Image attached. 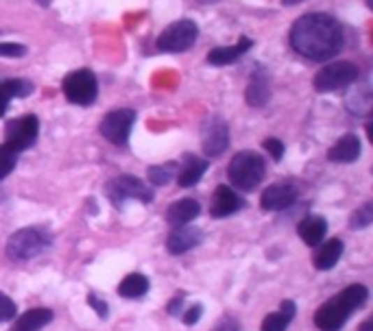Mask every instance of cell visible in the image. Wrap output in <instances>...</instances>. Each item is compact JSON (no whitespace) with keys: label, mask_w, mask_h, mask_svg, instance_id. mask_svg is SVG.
Listing matches in <instances>:
<instances>
[{"label":"cell","mask_w":373,"mask_h":331,"mask_svg":"<svg viewBox=\"0 0 373 331\" xmlns=\"http://www.w3.org/2000/svg\"><path fill=\"white\" fill-rule=\"evenodd\" d=\"M64 94L75 105H92L98 94L96 77L90 70H75L64 79Z\"/></svg>","instance_id":"cell-6"},{"label":"cell","mask_w":373,"mask_h":331,"mask_svg":"<svg viewBox=\"0 0 373 331\" xmlns=\"http://www.w3.org/2000/svg\"><path fill=\"white\" fill-rule=\"evenodd\" d=\"M284 5H297V3H304V0H281Z\"/></svg>","instance_id":"cell-40"},{"label":"cell","mask_w":373,"mask_h":331,"mask_svg":"<svg viewBox=\"0 0 373 331\" xmlns=\"http://www.w3.org/2000/svg\"><path fill=\"white\" fill-rule=\"evenodd\" d=\"M367 7H373V3H371V0H367Z\"/></svg>","instance_id":"cell-43"},{"label":"cell","mask_w":373,"mask_h":331,"mask_svg":"<svg viewBox=\"0 0 373 331\" xmlns=\"http://www.w3.org/2000/svg\"><path fill=\"white\" fill-rule=\"evenodd\" d=\"M371 105H373V96H371L369 85H358L356 89L349 91L347 107L353 116H367L371 112Z\"/></svg>","instance_id":"cell-24"},{"label":"cell","mask_w":373,"mask_h":331,"mask_svg":"<svg viewBox=\"0 0 373 331\" xmlns=\"http://www.w3.org/2000/svg\"><path fill=\"white\" fill-rule=\"evenodd\" d=\"M266 172V163L258 153L251 151H242L238 155H234V159L229 161L227 168V177L234 183V188L242 190V192H251L256 190Z\"/></svg>","instance_id":"cell-3"},{"label":"cell","mask_w":373,"mask_h":331,"mask_svg":"<svg viewBox=\"0 0 373 331\" xmlns=\"http://www.w3.org/2000/svg\"><path fill=\"white\" fill-rule=\"evenodd\" d=\"M201 316H203V307H201V305H192V307L186 311V314H184V323H186V325H194Z\"/></svg>","instance_id":"cell-35"},{"label":"cell","mask_w":373,"mask_h":331,"mask_svg":"<svg viewBox=\"0 0 373 331\" xmlns=\"http://www.w3.org/2000/svg\"><path fill=\"white\" fill-rule=\"evenodd\" d=\"M108 196L116 207H122V200H129V198H138L142 203H151L153 190L145 181H140L133 175H120L108 183Z\"/></svg>","instance_id":"cell-5"},{"label":"cell","mask_w":373,"mask_h":331,"mask_svg":"<svg viewBox=\"0 0 373 331\" xmlns=\"http://www.w3.org/2000/svg\"><path fill=\"white\" fill-rule=\"evenodd\" d=\"M27 48L22 44H0V57H22Z\"/></svg>","instance_id":"cell-33"},{"label":"cell","mask_w":373,"mask_h":331,"mask_svg":"<svg viewBox=\"0 0 373 331\" xmlns=\"http://www.w3.org/2000/svg\"><path fill=\"white\" fill-rule=\"evenodd\" d=\"M201 212V205L197 203L194 198H182L177 200V203H173L166 212V223L170 227H186L188 223H192L194 218L199 216Z\"/></svg>","instance_id":"cell-15"},{"label":"cell","mask_w":373,"mask_h":331,"mask_svg":"<svg viewBox=\"0 0 373 331\" xmlns=\"http://www.w3.org/2000/svg\"><path fill=\"white\" fill-rule=\"evenodd\" d=\"M197 35H199V27L192 20L173 22L157 38V48L164 50V52H182V50H188L194 42H197Z\"/></svg>","instance_id":"cell-8"},{"label":"cell","mask_w":373,"mask_h":331,"mask_svg":"<svg viewBox=\"0 0 373 331\" xmlns=\"http://www.w3.org/2000/svg\"><path fill=\"white\" fill-rule=\"evenodd\" d=\"M299 237L304 240L308 247H319L323 242V237L328 233V223L323 216H308L299 223L297 227Z\"/></svg>","instance_id":"cell-17"},{"label":"cell","mask_w":373,"mask_h":331,"mask_svg":"<svg viewBox=\"0 0 373 331\" xmlns=\"http://www.w3.org/2000/svg\"><path fill=\"white\" fill-rule=\"evenodd\" d=\"M52 244V235L42 229V227H27L15 231L9 240H7V255L15 262H24V260H33L40 253H44L48 247Z\"/></svg>","instance_id":"cell-4"},{"label":"cell","mask_w":373,"mask_h":331,"mask_svg":"<svg viewBox=\"0 0 373 331\" xmlns=\"http://www.w3.org/2000/svg\"><path fill=\"white\" fill-rule=\"evenodd\" d=\"M373 223V205L367 203L363 205L360 209H356L351 214V220H349V227L351 229H365Z\"/></svg>","instance_id":"cell-28"},{"label":"cell","mask_w":373,"mask_h":331,"mask_svg":"<svg viewBox=\"0 0 373 331\" xmlns=\"http://www.w3.org/2000/svg\"><path fill=\"white\" fill-rule=\"evenodd\" d=\"M251 40L249 38H240V42L238 44H234V46H221V48H214V50H210V54H207V61L212 64V66H229V64H234V61H238L242 54L251 48Z\"/></svg>","instance_id":"cell-19"},{"label":"cell","mask_w":373,"mask_h":331,"mask_svg":"<svg viewBox=\"0 0 373 331\" xmlns=\"http://www.w3.org/2000/svg\"><path fill=\"white\" fill-rule=\"evenodd\" d=\"M360 157V140L356 135H343L328 151V159L334 163H351Z\"/></svg>","instance_id":"cell-16"},{"label":"cell","mask_w":373,"mask_h":331,"mask_svg":"<svg viewBox=\"0 0 373 331\" xmlns=\"http://www.w3.org/2000/svg\"><path fill=\"white\" fill-rule=\"evenodd\" d=\"M38 3H40L42 7H48V5H50V0H38Z\"/></svg>","instance_id":"cell-42"},{"label":"cell","mask_w":373,"mask_h":331,"mask_svg":"<svg viewBox=\"0 0 373 331\" xmlns=\"http://www.w3.org/2000/svg\"><path fill=\"white\" fill-rule=\"evenodd\" d=\"M15 311H17V307H15L13 299H9L5 292H0V323L11 321L15 316Z\"/></svg>","instance_id":"cell-30"},{"label":"cell","mask_w":373,"mask_h":331,"mask_svg":"<svg viewBox=\"0 0 373 331\" xmlns=\"http://www.w3.org/2000/svg\"><path fill=\"white\" fill-rule=\"evenodd\" d=\"M38 133H40V122L35 116L15 118V120H9L5 126V144L15 153H20V151L31 149L35 140H38Z\"/></svg>","instance_id":"cell-9"},{"label":"cell","mask_w":373,"mask_h":331,"mask_svg":"<svg viewBox=\"0 0 373 331\" xmlns=\"http://www.w3.org/2000/svg\"><path fill=\"white\" fill-rule=\"evenodd\" d=\"M212 331H242V329L234 316H223L214 327H212Z\"/></svg>","instance_id":"cell-31"},{"label":"cell","mask_w":373,"mask_h":331,"mask_svg":"<svg viewBox=\"0 0 373 331\" xmlns=\"http://www.w3.org/2000/svg\"><path fill=\"white\" fill-rule=\"evenodd\" d=\"M136 122V112L131 109H116V112L108 114L101 122V133L105 140H110L112 144L124 146L129 140L131 126Z\"/></svg>","instance_id":"cell-10"},{"label":"cell","mask_w":373,"mask_h":331,"mask_svg":"<svg viewBox=\"0 0 373 331\" xmlns=\"http://www.w3.org/2000/svg\"><path fill=\"white\" fill-rule=\"evenodd\" d=\"M15 161H17V153L9 149L7 144H0V181L7 175H11V170L15 168Z\"/></svg>","instance_id":"cell-27"},{"label":"cell","mask_w":373,"mask_h":331,"mask_svg":"<svg viewBox=\"0 0 373 331\" xmlns=\"http://www.w3.org/2000/svg\"><path fill=\"white\" fill-rule=\"evenodd\" d=\"M244 96H247V105H251V107H264L266 103H269L271 85H269V77H266L262 70L254 72L251 81H249V85H247Z\"/></svg>","instance_id":"cell-18"},{"label":"cell","mask_w":373,"mask_h":331,"mask_svg":"<svg viewBox=\"0 0 373 331\" xmlns=\"http://www.w3.org/2000/svg\"><path fill=\"white\" fill-rule=\"evenodd\" d=\"M7 96H5V91H3V83H0V116L5 114V109H7Z\"/></svg>","instance_id":"cell-38"},{"label":"cell","mask_w":373,"mask_h":331,"mask_svg":"<svg viewBox=\"0 0 373 331\" xmlns=\"http://www.w3.org/2000/svg\"><path fill=\"white\" fill-rule=\"evenodd\" d=\"M244 205V200L227 186H219L214 196H212V205H210V214L212 218H225L232 216L236 212H240Z\"/></svg>","instance_id":"cell-13"},{"label":"cell","mask_w":373,"mask_h":331,"mask_svg":"<svg viewBox=\"0 0 373 331\" xmlns=\"http://www.w3.org/2000/svg\"><path fill=\"white\" fill-rule=\"evenodd\" d=\"M182 305H184V297H177L168 303V314L173 316H180L182 314Z\"/></svg>","instance_id":"cell-37"},{"label":"cell","mask_w":373,"mask_h":331,"mask_svg":"<svg viewBox=\"0 0 373 331\" xmlns=\"http://www.w3.org/2000/svg\"><path fill=\"white\" fill-rule=\"evenodd\" d=\"M199 3H203V5H214V3H219V0H199Z\"/></svg>","instance_id":"cell-41"},{"label":"cell","mask_w":373,"mask_h":331,"mask_svg":"<svg viewBox=\"0 0 373 331\" xmlns=\"http://www.w3.org/2000/svg\"><path fill=\"white\" fill-rule=\"evenodd\" d=\"M291 325V321L281 314V311H275V314H269L262 321V331H286Z\"/></svg>","instance_id":"cell-29"},{"label":"cell","mask_w":373,"mask_h":331,"mask_svg":"<svg viewBox=\"0 0 373 331\" xmlns=\"http://www.w3.org/2000/svg\"><path fill=\"white\" fill-rule=\"evenodd\" d=\"M264 149L271 153V157H273L275 161H279V159L284 157V144H281L279 140H275V138L264 140Z\"/></svg>","instance_id":"cell-32"},{"label":"cell","mask_w":373,"mask_h":331,"mask_svg":"<svg viewBox=\"0 0 373 331\" xmlns=\"http://www.w3.org/2000/svg\"><path fill=\"white\" fill-rule=\"evenodd\" d=\"M205 170H207L205 159H199L197 155H186L184 163H182V170L177 172V183H180L182 188H192L194 183L201 181Z\"/></svg>","instance_id":"cell-20"},{"label":"cell","mask_w":373,"mask_h":331,"mask_svg":"<svg viewBox=\"0 0 373 331\" xmlns=\"http://www.w3.org/2000/svg\"><path fill=\"white\" fill-rule=\"evenodd\" d=\"M203 242V233L199 229H192V227H177L166 240V249L170 255H182L192 251L194 247H199Z\"/></svg>","instance_id":"cell-14"},{"label":"cell","mask_w":373,"mask_h":331,"mask_svg":"<svg viewBox=\"0 0 373 331\" xmlns=\"http://www.w3.org/2000/svg\"><path fill=\"white\" fill-rule=\"evenodd\" d=\"M297 200V188L293 183H275V186H269L262 196H260V205L266 212H281L291 207Z\"/></svg>","instance_id":"cell-12"},{"label":"cell","mask_w":373,"mask_h":331,"mask_svg":"<svg viewBox=\"0 0 373 331\" xmlns=\"http://www.w3.org/2000/svg\"><path fill=\"white\" fill-rule=\"evenodd\" d=\"M3 91H5L7 101H11V98H27L31 91H33V83H29L24 79H9V81L3 83Z\"/></svg>","instance_id":"cell-25"},{"label":"cell","mask_w":373,"mask_h":331,"mask_svg":"<svg viewBox=\"0 0 373 331\" xmlns=\"http://www.w3.org/2000/svg\"><path fill=\"white\" fill-rule=\"evenodd\" d=\"M52 311L48 307H35L29 309L24 314L13 323V327L9 331H40L44 329L48 323H52Z\"/></svg>","instance_id":"cell-21"},{"label":"cell","mask_w":373,"mask_h":331,"mask_svg":"<svg viewBox=\"0 0 373 331\" xmlns=\"http://www.w3.org/2000/svg\"><path fill=\"white\" fill-rule=\"evenodd\" d=\"M175 172H177L175 163L153 166V168H149V181L153 186H166V183H170V179L175 177Z\"/></svg>","instance_id":"cell-26"},{"label":"cell","mask_w":373,"mask_h":331,"mask_svg":"<svg viewBox=\"0 0 373 331\" xmlns=\"http://www.w3.org/2000/svg\"><path fill=\"white\" fill-rule=\"evenodd\" d=\"M356 81H358L356 66L351 61H336V64L326 66L314 77V89L316 91H334V89H343Z\"/></svg>","instance_id":"cell-7"},{"label":"cell","mask_w":373,"mask_h":331,"mask_svg":"<svg viewBox=\"0 0 373 331\" xmlns=\"http://www.w3.org/2000/svg\"><path fill=\"white\" fill-rule=\"evenodd\" d=\"M279 311H281V314L286 316L288 321H293V318H295V311H297V307H295V303H293V301H281V309H279Z\"/></svg>","instance_id":"cell-36"},{"label":"cell","mask_w":373,"mask_h":331,"mask_svg":"<svg viewBox=\"0 0 373 331\" xmlns=\"http://www.w3.org/2000/svg\"><path fill=\"white\" fill-rule=\"evenodd\" d=\"M201 146L203 153L210 157H219L225 153V149L229 146V126L223 118L212 116L201 131Z\"/></svg>","instance_id":"cell-11"},{"label":"cell","mask_w":373,"mask_h":331,"mask_svg":"<svg viewBox=\"0 0 373 331\" xmlns=\"http://www.w3.org/2000/svg\"><path fill=\"white\" fill-rule=\"evenodd\" d=\"M360 331H373V318H367L360 327Z\"/></svg>","instance_id":"cell-39"},{"label":"cell","mask_w":373,"mask_h":331,"mask_svg":"<svg viewBox=\"0 0 373 331\" xmlns=\"http://www.w3.org/2000/svg\"><path fill=\"white\" fill-rule=\"evenodd\" d=\"M343 31L332 15L310 13L299 17L291 31V46L301 57L314 61L330 59L341 50Z\"/></svg>","instance_id":"cell-1"},{"label":"cell","mask_w":373,"mask_h":331,"mask_svg":"<svg viewBox=\"0 0 373 331\" xmlns=\"http://www.w3.org/2000/svg\"><path fill=\"white\" fill-rule=\"evenodd\" d=\"M87 301H90L92 309H96V311H98V316H101V318H108V314H110L108 303L101 301V299L96 297V294H90V297H87Z\"/></svg>","instance_id":"cell-34"},{"label":"cell","mask_w":373,"mask_h":331,"mask_svg":"<svg viewBox=\"0 0 373 331\" xmlns=\"http://www.w3.org/2000/svg\"><path fill=\"white\" fill-rule=\"evenodd\" d=\"M341 257H343V242L341 240H328L312 255V264H314L316 270H330L339 264Z\"/></svg>","instance_id":"cell-22"},{"label":"cell","mask_w":373,"mask_h":331,"mask_svg":"<svg viewBox=\"0 0 373 331\" xmlns=\"http://www.w3.org/2000/svg\"><path fill=\"white\" fill-rule=\"evenodd\" d=\"M367 299L369 290L363 284L347 286L341 294H336L314 311V325L321 331H341L351 316V311L363 307Z\"/></svg>","instance_id":"cell-2"},{"label":"cell","mask_w":373,"mask_h":331,"mask_svg":"<svg viewBox=\"0 0 373 331\" xmlns=\"http://www.w3.org/2000/svg\"><path fill=\"white\" fill-rule=\"evenodd\" d=\"M149 279L145 277V274H140V272H131L127 274L120 286H118V294L124 299H140V297H145V294L149 292Z\"/></svg>","instance_id":"cell-23"}]
</instances>
